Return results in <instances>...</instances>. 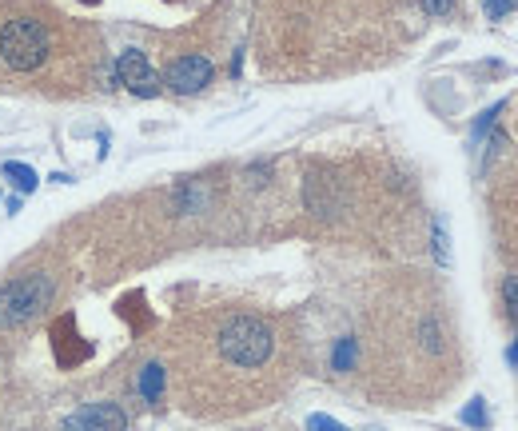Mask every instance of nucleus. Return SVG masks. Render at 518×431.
<instances>
[{
  "label": "nucleus",
  "mask_w": 518,
  "mask_h": 431,
  "mask_svg": "<svg viewBox=\"0 0 518 431\" xmlns=\"http://www.w3.org/2000/svg\"><path fill=\"white\" fill-rule=\"evenodd\" d=\"M52 292H56V284L44 272H28V276L4 284L0 288V328H20V324L36 320L52 304Z\"/></svg>",
  "instance_id": "7ed1b4c3"
},
{
  "label": "nucleus",
  "mask_w": 518,
  "mask_h": 431,
  "mask_svg": "<svg viewBox=\"0 0 518 431\" xmlns=\"http://www.w3.org/2000/svg\"><path fill=\"white\" fill-rule=\"evenodd\" d=\"M48 48H52V36L32 16H16L0 28V60L16 72H36L48 60Z\"/></svg>",
  "instance_id": "f03ea898"
},
{
  "label": "nucleus",
  "mask_w": 518,
  "mask_h": 431,
  "mask_svg": "<svg viewBox=\"0 0 518 431\" xmlns=\"http://www.w3.org/2000/svg\"><path fill=\"white\" fill-rule=\"evenodd\" d=\"M116 80H120L132 96H140V100H152V96H160V88H164V80L156 76V68L148 64V56H144L140 48L120 52V60H116Z\"/></svg>",
  "instance_id": "20e7f679"
},
{
  "label": "nucleus",
  "mask_w": 518,
  "mask_h": 431,
  "mask_svg": "<svg viewBox=\"0 0 518 431\" xmlns=\"http://www.w3.org/2000/svg\"><path fill=\"white\" fill-rule=\"evenodd\" d=\"M307 431H347V428L335 424L331 416H311V420H307Z\"/></svg>",
  "instance_id": "4468645a"
},
{
  "label": "nucleus",
  "mask_w": 518,
  "mask_h": 431,
  "mask_svg": "<svg viewBox=\"0 0 518 431\" xmlns=\"http://www.w3.org/2000/svg\"><path fill=\"white\" fill-rule=\"evenodd\" d=\"M435 260L439 264H451V248H447V224L435 220Z\"/></svg>",
  "instance_id": "9b49d317"
},
{
  "label": "nucleus",
  "mask_w": 518,
  "mask_h": 431,
  "mask_svg": "<svg viewBox=\"0 0 518 431\" xmlns=\"http://www.w3.org/2000/svg\"><path fill=\"white\" fill-rule=\"evenodd\" d=\"M483 8H487L491 20H507V12L515 8V0H483Z\"/></svg>",
  "instance_id": "ddd939ff"
},
{
  "label": "nucleus",
  "mask_w": 518,
  "mask_h": 431,
  "mask_svg": "<svg viewBox=\"0 0 518 431\" xmlns=\"http://www.w3.org/2000/svg\"><path fill=\"white\" fill-rule=\"evenodd\" d=\"M271 348H275V336L256 316H232L220 328V356L236 368H263L271 360Z\"/></svg>",
  "instance_id": "f257e3e1"
},
{
  "label": "nucleus",
  "mask_w": 518,
  "mask_h": 431,
  "mask_svg": "<svg viewBox=\"0 0 518 431\" xmlns=\"http://www.w3.org/2000/svg\"><path fill=\"white\" fill-rule=\"evenodd\" d=\"M507 312H511V320L518 324V280H507Z\"/></svg>",
  "instance_id": "dca6fc26"
},
{
  "label": "nucleus",
  "mask_w": 518,
  "mask_h": 431,
  "mask_svg": "<svg viewBox=\"0 0 518 431\" xmlns=\"http://www.w3.org/2000/svg\"><path fill=\"white\" fill-rule=\"evenodd\" d=\"M60 431H128V416L116 404H84L60 424Z\"/></svg>",
  "instance_id": "423d86ee"
},
{
  "label": "nucleus",
  "mask_w": 518,
  "mask_h": 431,
  "mask_svg": "<svg viewBox=\"0 0 518 431\" xmlns=\"http://www.w3.org/2000/svg\"><path fill=\"white\" fill-rule=\"evenodd\" d=\"M507 364H518V340L511 344V352H507Z\"/></svg>",
  "instance_id": "f3484780"
},
{
  "label": "nucleus",
  "mask_w": 518,
  "mask_h": 431,
  "mask_svg": "<svg viewBox=\"0 0 518 431\" xmlns=\"http://www.w3.org/2000/svg\"><path fill=\"white\" fill-rule=\"evenodd\" d=\"M455 8V0H423V12L427 16H447Z\"/></svg>",
  "instance_id": "2eb2a0df"
},
{
  "label": "nucleus",
  "mask_w": 518,
  "mask_h": 431,
  "mask_svg": "<svg viewBox=\"0 0 518 431\" xmlns=\"http://www.w3.org/2000/svg\"><path fill=\"white\" fill-rule=\"evenodd\" d=\"M4 176H8V180H12V188H20L24 196H28V192H36V184H40V176H36L28 164H16V160H8V164H4Z\"/></svg>",
  "instance_id": "0eeeda50"
},
{
  "label": "nucleus",
  "mask_w": 518,
  "mask_h": 431,
  "mask_svg": "<svg viewBox=\"0 0 518 431\" xmlns=\"http://www.w3.org/2000/svg\"><path fill=\"white\" fill-rule=\"evenodd\" d=\"M212 76H216L212 60L200 56V52H192V56H180V60L168 64L164 84H168L172 92H180V96H196V92H204V88L212 84Z\"/></svg>",
  "instance_id": "39448f33"
},
{
  "label": "nucleus",
  "mask_w": 518,
  "mask_h": 431,
  "mask_svg": "<svg viewBox=\"0 0 518 431\" xmlns=\"http://www.w3.org/2000/svg\"><path fill=\"white\" fill-rule=\"evenodd\" d=\"M160 392H164V368H160V364H148V368L140 372V396L156 404Z\"/></svg>",
  "instance_id": "6e6552de"
},
{
  "label": "nucleus",
  "mask_w": 518,
  "mask_h": 431,
  "mask_svg": "<svg viewBox=\"0 0 518 431\" xmlns=\"http://www.w3.org/2000/svg\"><path fill=\"white\" fill-rule=\"evenodd\" d=\"M463 424H471V428H487V424H491V416H487L483 400H471V404H467V412H463Z\"/></svg>",
  "instance_id": "9d476101"
},
{
  "label": "nucleus",
  "mask_w": 518,
  "mask_h": 431,
  "mask_svg": "<svg viewBox=\"0 0 518 431\" xmlns=\"http://www.w3.org/2000/svg\"><path fill=\"white\" fill-rule=\"evenodd\" d=\"M331 364H335V372H347V368L355 364V340H339V348H335Z\"/></svg>",
  "instance_id": "1a4fd4ad"
},
{
  "label": "nucleus",
  "mask_w": 518,
  "mask_h": 431,
  "mask_svg": "<svg viewBox=\"0 0 518 431\" xmlns=\"http://www.w3.org/2000/svg\"><path fill=\"white\" fill-rule=\"evenodd\" d=\"M503 108H507V104H491V108L479 116V124H475V140H483V136H487V128L499 120V112H503Z\"/></svg>",
  "instance_id": "f8f14e48"
}]
</instances>
